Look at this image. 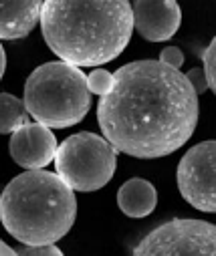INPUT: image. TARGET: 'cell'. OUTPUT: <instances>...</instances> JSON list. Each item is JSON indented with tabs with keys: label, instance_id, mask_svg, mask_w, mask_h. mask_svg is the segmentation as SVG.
<instances>
[{
	"label": "cell",
	"instance_id": "1",
	"mask_svg": "<svg viewBox=\"0 0 216 256\" xmlns=\"http://www.w3.org/2000/svg\"><path fill=\"white\" fill-rule=\"evenodd\" d=\"M97 121L115 152L139 160L180 150L198 123V95L188 79L160 60H137L113 73Z\"/></svg>",
	"mask_w": 216,
	"mask_h": 256
},
{
	"label": "cell",
	"instance_id": "2",
	"mask_svg": "<svg viewBox=\"0 0 216 256\" xmlns=\"http://www.w3.org/2000/svg\"><path fill=\"white\" fill-rule=\"evenodd\" d=\"M39 18L49 48L75 67L117 58L133 32L129 0H43Z\"/></svg>",
	"mask_w": 216,
	"mask_h": 256
},
{
	"label": "cell",
	"instance_id": "3",
	"mask_svg": "<svg viewBox=\"0 0 216 256\" xmlns=\"http://www.w3.org/2000/svg\"><path fill=\"white\" fill-rule=\"evenodd\" d=\"M77 200L59 176L29 170L0 194V222L21 244H55L75 224Z\"/></svg>",
	"mask_w": 216,
	"mask_h": 256
},
{
	"label": "cell",
	"instance_id": "4",
	"mask_svg": "<svg viewBox=\"0 0 216 256\" xmlns=\"http://www.w3.org/2000/svg\"><path fill=\"white\" fill-rule=\"evenodd\" d=\"M25 107L37 123L49 130H67L79 123L91 107L87 77L65 60L45 62L27 79Z\"/></svg>",
	"mask_w": 216,
	"mask_h": 256
},
{
	"label": "cell",
	"instance_id": "5",
	"mask_svg": "<svg viewBox=\"0 0 216 256\" xmlns=\"http://www.w3.org/2000/svg\"><path fill=\"white\" fill-rule=\"evenodd\" d=\"M113 146L95 134H75L55 152L57 176L75 192H97L115 174Z\"/></svg>",
	"mask_w": 216,
	"mask_h": 256
},
{
	"label": "cell",
	"instance_id": "6",
	"mask_svg": "<svg viewBox=\"0 0 216 256\" xmlns=\"http://www.w3.org/2000/svg\"><path fill=\"white\" fill-rule=\"evenodd\" d=\"M216 250V230L202 220H172L150 232L133 248L137 256L152 254H202L212 256Z\"/></svg>",
	"mask_w": 216,
	"mask_h": 256
},
{
	"label": "cell",
	"instance_id": "7",
	"mask_svg": "<svg viewBox=\"0 0 216 256\" xmlns=\"http://www.w3.org/2000/svg\"><path fill=\"white\" fill-rule=\"evenodd\" d=\"M178 188L182 198L200 212L212 214L214 200V142L194 146L178 166Z\"/></svg>",
	"mask_w": 216,
	"mask_h": 256
},
{
	"label": "cell",
	"instance_id": "8",
	"mask_svg": "<svg viewBox=\"0 0 216 256\" xmlns=\"http://www.w3.org/2000/svg\"><path fill=\"white\" fill-rule=\"evenodd\" d=\"M133 26L150 42H164L172 38L182 22L178 0H133Z\"/></svg>",
	"mask_w": 216,
	"mask_h": 256
},
{
	"label": "cell",
	"instance_id": "9",
	"mask_svg": "<svg viewBox=\"0 0 216 256\" xmlns=\"http://www.w3.org/2000/svg\"><path fill=\"white\" fill-rule=\"evenodd\" d=\"M57 140L43 123H25L13 132L11 156L25 170H43L55 160Z\"/></svg>",
	"mask_w": 216,
	"mask_h": 256
},
{
	"label": "cell",
	"instance_id": "10",
	"mask_svg": "<svg viewBox=\"0 0 216 256\" xmlns=\"http://www.w3.org/2000/svg\"><path fill=\"white\" fill-rule=\"evenodd\" d=\"M43 0H0V40L25 38L41 16Z\"/></svg>",
	"mask_w": 216,
	"mask_h": 256
},
{
	"label": "cell",
	"instance_id": "11",
	"mask_svg": "<svg viewBox=\"0 0 216 256\" xmlns=\"http://www.w3.org/2000/svg\"><path fill=\"white\" fill-rule=\"evenodd\" d=\"M158 192L156 188L141 178L127 180L117 192V206L129 218H146L156 210Z\"/></svg>",
	"mask_w": 216,
	"mask_h": 256
},
{
	"label": "cell",
	"instance_id": "12",
	"mask_svg": "<svg viewBox=\"0 0 216 256\" xmlns=\"http://www.w3.org/2000/svg\"><path fill=\"white\" fill-rule=\"evenodd\" d=\"M29 111L21 99L9 93H0V134H13L29 123Z\"/></svg>",
	"mask_w": 216,
	"mask_h": 256
},
{
	"label": "cell",
	"instance_id": "13",
	"mask_svg": "<svg viewBox=\"0 0 216 256\" xmlns=\"http://www.w3.org/2000/svg\"><path fill=\"white\" fill-rule=\"evenodd\" d=\"M111 87H113V75L109 71L95 69V71L89 73V77H87V89H89V93L103 97V95L109 93Z\"/></svg>",
	"mask_w": 216,
	"mask_h": 256
},
{
	"label": "cell",
	"instance_id": "14",
	"mask_svg": "<svg viewBox=\"0 0 216 256\" xmlns=\"http://www.w3.org/2000/svg\"><path fill=\"white\" fill-rule=\"evenodd\" d=\"M204 77L208 81V89H216V75H214V65H216V40L210 42V46L204 50Z\"/></svg>",
	"mask_w": 216,
	"mask_h": 256
},
{
	"label": "cell",
	"instance_id": "15",
	"mask_svg": "<svg viewBox=\"0 0 216 256\" xmlns=\"http://www.w3.org/2000/svg\"><path fill=\"white\" fill-rule=\"evenodd\" d=\"M15 254H35V256H61L63 252L55 244H23L15 250Z\"/></svg>",
	"mask_w": 216,
	"mask_h": 256
},
{
	"label": "cell",
	"instance_id": "16",
	"mask_svg": "<svg viewBox=\"0 0 216 256\" xmlns=\"http://www.w3.org/2000/svg\"><path fill=\"white\" fill-rule=\"evenodd\" d=\"M160 62L172 67V69H180L184 65V52L178 46H166L160 54Z\"/></svg>",
	"mask_w": 216,
	"mask_h": 256
},
{
	"label": "cell",
	"instance_id": "17",
	"mask_svg": "<svg viewBox=\"0 0 216 256\" xmlns=\"http://www.w3.org/2000/svg\"><path fill=\"white\" fill-rule=\"evenodd\" d=\"M184 77L188 79V83L192 85V89H194L196 95H202V93L208 91V81H206L202 69H192V71H188Z\"/></svg>",
	"mask_w": 216,
	"mask_h": 256
},
{
	"label": "cell",
	"instance_id": "18",
	"mask_svg": "<svg viewBox=\"0 0 216 256\" xmlns=\"http://www.w3.org/2000/svg\"><path fill=\"white\" fill-rule=\"evenodd\" d=\"M5 69H7V54H5V48L0 44V79L5 75Z\"/></svg>",
	"mask_w": 216,
	"mask_h": 256
},
{
	"label": "cell",
	"instance_id": "19",
	"mask_svg": "<svg viewBox=\"0 0 216 256\" xmlns=\"http://www.w3.org/2000/svg\"><path fill=\"white\" fill-rule=\"evenodd\" d=\"M9 254H15V250H13V248H9L3 240H0V256H9Z\"/></svg>",
	"mask_w": 216,
	"mask_h": 256
},
{
	"label": "cell",
	"instance_id": "20",
	"mask_svg": "<svg viewBox=\"0 0 216 256\" xmlns=\"http://www.w3.org/2000/svg\"><path fill=\"white\" fill-rule=\"evenodd\" d=\"M0 194H3V188H0Z\"/></svg>",
	"mask_w": 216,
	"mask_h": 256
}]
</instances>
